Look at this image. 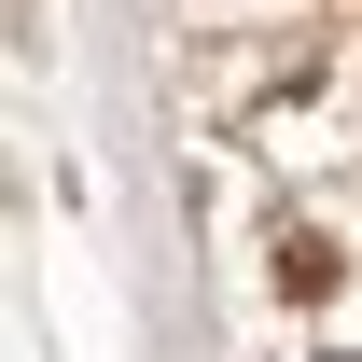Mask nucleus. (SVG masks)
<instances>
[{
  "mask_svg": "<svg viewBox=\"0 0 362 362\" xmlns=\"http://www.w3.org/2000/svg\"><path fill=\"white\" fill-rule=\"evenodd\" d=\"M334 362H362V349H334Z\"/></svg>",
  "mask_w": 362,
  "mask_h": 362,
  "instance_id": "obj_1",
  "label": "nucleus"
}]
</instances>
